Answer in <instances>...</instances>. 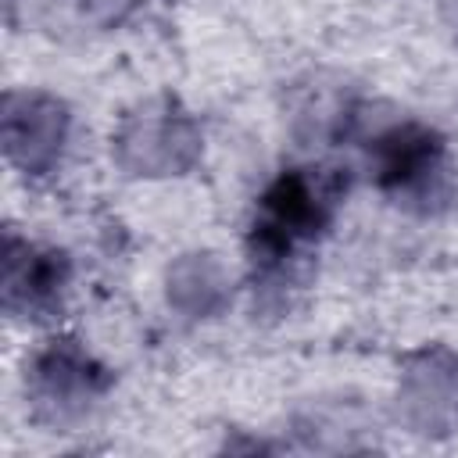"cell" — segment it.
Masks as SVG:
<instances>
[{
    "label": "cell",
    "mask_w": 458,
    "mask_h": 458,
    "mask_svg": "<svg viewBox=\"0 0 458 458\" xmlns=\"http://www.w3.org/2000/svg\"><path fill=\"white\" fill-rule=\"evenodd\" d=\"M440 154V143L422 132V129H397L383 140V154H379V172L386 186H408L419 175H426L433 168Z\"/></svg>",
    "instance_id": "obj_1"
}]
</instances>
